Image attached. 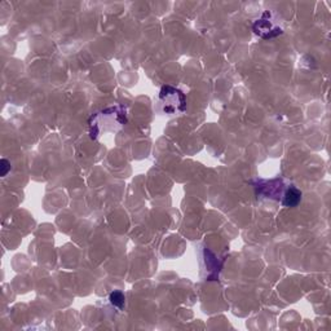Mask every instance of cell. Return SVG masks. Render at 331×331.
<instances>
[{
	"instance_id": "6da1fadb",
	"label": "cell",
	"mask_w": 331,
	"mask_h": 331,
	"mask_svg": "<svg viewBox=\"0 0 331 331\" xmlns=\"http://www.w3.org/2000/svg\"><path fill=\"white\" fill-rule=\"evenodd\" d=\"M159 104L164 113L178 114L185 110L187 100H185L184 93L181 92L180 89H176L170 86H164L160 89Z\"/></svg>"
},
{
	"instance_id": "7a4b0ae2",
	"label": "cell",
	"mask_w": 331,
	"mask_h": 331,
	"mask_svg": "<svg viewBox=\"0 0 331 331\" xmlns=\"http://www.w3.org/2000/svg\"><path fill=\"white\" fill-rule=\"evenodd\" d=\"M254 31L258 35L263 38H272L276 37V35L281 34L282 30L277 26L272 24V21L269 20H265V17L263 16V19L258 20V21L254 24Z\"/></svg>"
},
{
	"instance_id": "3957f363",
	"label": "cell",
	"mask_w": 331,
	"mask_h": 331,
	"mask_svg": "<svg viewBox=\"0 0 331 331\" xmlns=\"http://www.w3.org/2000/svg\"><path fill=\"white\" fill-rule=\"evenodd\" d=\"M282 203L286 207H295L301 201V192L295 187H288L283 193Z\"/></svg>"
},
{
	"instance_id": "277c9868",
	"label": "cell",
	"mask_w": 331,
	"mask_h": 331,
	"mask_svg": "<svg viewBox=\"0 0 331 331\" xmlns=\"http://www.w3.org/2000/svg\"><path fill=\"white\" fill-rule=\"evenodd\" d=\"M110 303L113 304L114 307H117L118 309H122L124 307V300H126V297H124V294L122 291H114L110 294Z\"/></svg>"
},
{
	"instance_id": "5b68a950",
	"label": "cell",
	"mask_w": 331,
	"mask_h": 331,
	"mask_svg": "<svg viewBox=\"0 0 331 331\" xmlns=\"http://www.w3.org/2000/svg\"><path fill=\"white\" fill-rule=\"evenodd\" d=\"M11 170V163L7 159H2V176H6Z\"/></svg>"
}]
</instances>
